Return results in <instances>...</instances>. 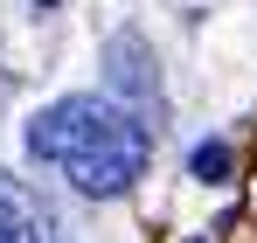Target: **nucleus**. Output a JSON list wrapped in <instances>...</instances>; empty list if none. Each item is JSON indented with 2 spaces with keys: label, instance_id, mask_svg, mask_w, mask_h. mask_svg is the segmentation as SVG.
I'll use <instances>...</instances> for the list:
<instances>
[{
  "label": "nucleus",
  "instance_id": "obj_1",
  "mask_svg": "<svg viewBox=\"0 0 257 243\" xmlns=\"http://www.w3.org/2000/svg\"><path fill=\"white\" fill-rule=\"evenodd\" d=\"M28 153L42 167H56L77 195L104 202V195H125L146 174L153 146H146V125L125 104H111V97H56L49 111L28 118Z\"/></svg>",
  "mask_w": 257,
  "mask_h": 243
},
{
  "label": "nucleus",
  "instance_id": "obj_2",
  "mask_svg": "<svg viewBox=\"0 0 257 243\" xmlns=\"http://www.w3.org/2000/svg\"><path fill=\"white\" fill-rule=\"evenodd\" d=\"M0 243H56V222H49V208L14 181V174H0Z\"/></svg>",
  "mask_w": 257,
  "mask_h": 243
},
{
  "label": "nucleus",
  "instance_id": "obj_3",
  "mask_svg": "<svg viewBox=\"0 0 257 243\" xmlns=\"http://www.w3.org/2000/svg\"><path fill=\"white\" fill-rule=\"evenodd\" d=\"M188 167H195V181H222L236 160H229V146H215V139H209V146H195V160H188Z\"/></svg>",
  "mask_w": 257,
  "mask_h": 243
},
{
  "label": "nucleus",
  "instance_id": "obj_4",
  "mask_svg": "<svg viewBox=\"0 0 257 243\" xmlns=\"http://www.w3.org/2000/svg\"><path fill=\"white\" fill-rule=\"evenodd\" d=\"M195 243H202V236H195Z\"/></svg>",
  "mask_w": 257,
  "mask_h": 243
}]
</instances>
